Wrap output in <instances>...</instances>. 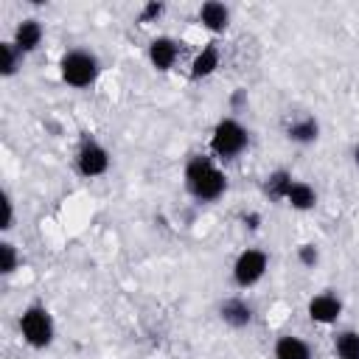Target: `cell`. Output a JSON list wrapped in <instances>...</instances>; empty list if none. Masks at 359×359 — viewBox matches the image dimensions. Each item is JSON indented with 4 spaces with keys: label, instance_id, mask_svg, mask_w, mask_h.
Returning a JSON list of instances; mask_svg holds the SVG:
<instances>
[{
    "label": "cell",
    "instance_id": "obj_1",
    "mask_svg": "<svg viewBox=\"0 0 359 359\" xmlns=\"http://www.w3.org/2000/svg\"><path fill=\"white\" fill-rule=\"evenodd\" d=\"M182 185L196 202H219L227 194V174L216 165L213 157L194 154L185 160Z\"/></svg>",
    "mask_w": 359,
    "mask_h": 359
},
{
    "label": "cell",
    "instance_id": "obj_2",
    "mask_svg": "<svg viewBox=\"0 0 359 359\" xmlns=\"http://www.w3.org/2000/svg\"><path fill=\"white\" fill-rule=\"evenodd\" d=\"M98 73H101V62H98V56H95L93 50H87V48H70V50H65L62 59H59V76H62V81H65L67 87H73V90H87V87H93L95 79H98Z\"/></svg>",
    "mask_w": 359,
    "mask_h": 359
},
{
    "label": "cell",
    "instance_id": "obj_3",
    "mask_svg": "<svg viewBox=\"0 0 359 359\" xmlns=\"http://www.w3.org/2000/svg\"><path fill=\"white\" fill-rule=\"evenodd\" d=\"M250 149V132L236 118H219L210 132V154L222 163L238 160Z\"/></svg>",
    "mask_w": 359,
    "mask_h": 359
},
{
    "label": "cell",
    "instance_id": "obj_4",
    "mask_svg": "<svg viewBox=\"0 0 359 359\" xmlns=\"http://www.w3.org/2000/svg\"><path fill=\"white\" fill-rule=\"evenodd\" d=\"M17 325H20V334H22V339H25V345L34 348V351L50 348V342H53V337H56L53 317H50V311H48L42 303L25 306Z\"/></svg>",
    "mask_w": 359,
    "mask_h": 359
},
{
    "label": "cell",
    "instance_id": "obj_5",
    "mask_svg": "<svg viewBox=\"0 0 359 359\" xmlns=\"http://www.w3.org/2000/svg\"><path fill=\"white\" fill-rule=\"evenodd\" d=\"M266 269H269V255L264 250H258V247H247V250H241L236 255L230 275H233V283L238 289H250L266 275Z\"/></svg>",
    "mask_w": 359,
    "mask_h": 359
},
{
    "label": "cell",
    "instance_id": "obj_6",
    "mask_svg": "<svg viewBox=\"0 0 359 359\" xmlns=\"http://www.w3.org/2000/svg\"><path fill=\"white\" fill-rule=\"evenodd\" d=\"M109 151L104 143H98L95 137H84L81 146L76 149V171L87 180H95V177H104L109 171Z\"/></svg>",
    "mask_w": 359,
    "mask_h": 359
},
{
    "label": "cell",
    "instance_id": "obj_7",
    "mask_svg": "<svg viewBox=\"0 0 359 359\" xmlns=\"http://www.w3.org/2000/svg\"><path fill=\"white\" fill-rule=\"evenodd\" d=\"M306 311H309L311 323H317V325H334L342 317V300L334 292H320V294H314L309 300Z\"/></svg>",
    "mask_w": 359,
    "mask_h": 359
},
{
    "label": "cell",
    "instance_id": "obj_8",
    "mask_svg": "<svg viewBox=\"0 0 359 359\" xmlns=\"http://www.w3.org/2000/svg\"><path fill=\"white\" fill-rule=\"evenodd\" d=\"M149 62H151V67L154 70H160V73H165V70H171L174 65H177V59H180V42L174 39V36H154L151 42H149Z\"/></svg>",
    "mask_w": 359,
    "mask_h": 359
},
{
    "label": "cell",
    "instance_id": "obj_9",
    "mask_svg": "<svg viewBox=\"0 0 359 359\" xmlns=\"http://www.w3.org/2000/svg\"><path fill=\"white\" fill-rule=\"evenodd\" d=\"M219 317L230 328H247L252 323V317H255V309L244 297H224L219 303Z\"/></svg>",
    "mask_w": 359,
    "mask_h": 359
},
{
    "label": "cell",
    "instance_id": "obj_10",
    "mask_svg": "<svg viewBox=\"0 0 359 359\" xmlns=\"http://www.w3.org/2000/svg\"><path fill=\"white\" fill-rule=\"evenodd\" d=\"M42 39H45V28H42V22H39L36 17H25V20H20L17 28H14V36H11V42H14L25 56L34 53V50H39Z\"/></svg>",
    "mask_w": 359,
    "mask_h": 359
},
{
    "label": "cell",
    "instance_id": "obj_11",
    "mask_svg": "<svg viewBox=\"0 0 359 359\" xmlns=\"http://www.w3.org/2000/svg\"><path fill=\"white\" fill-rule=\"evenodd\" d=\"M196 17H199L202 28L210 31V34H224L227 25H230V8H227L224 3H219V0H208V3H202Z\"/></svg>",
    "mask_w": 359,
    "mask_h": 359
},
{
    "label": "cell",
    "instance_id": "obj_12",
    "mask_svg": "<svg viewBox=\"0 0 359 359\" xmlns=\"http://www.w3.org/2000/svg\"><path fill=\"white\" fill-rule=\"evenodd\" d=\"M219 65H222V50H219V45H216V42H208V45L194 56L188 76H191L194 81L208 79V76H213V73L219 70Z\"/></svg>",
    "mask_w": 359,
    "mask_h": 359
},
{
    "label": "cell",
    "instance_id": "obj_13",
    "mask_svg": "<svg viewBox=\"0 0 359 359\" xmlns=\"http://www.w3.org/2000/svg\"><path fill=\"white\" fill-rule=\"evenodd\" d=\"M286 137L297 146H311L320 137V121L314 115H300L286 123Z\"/></svg>",
    "mask_w": 359,
    "mask_h": 359
},
{
    "label": "cell",
    "instance_id": "obj_14",
    "mask_svg": "<svg viewBox=\"0 0 359 359\" xmlns=\"http://www.w3.org/2000/svg\"><path fill=\"white\" fill-rule=\"evenodd\" d=\"M272 359H314L311 353V345L294 334H283L275 339V348H272Z\"/></svg>",
    "mask_w": 359,
    "mask_h": 359
},
{
    "label": "cell",
    "instance_id": "obj_15",
    "mask_svg": "<svg viewBox=\"0 0 359 359\" xmlns=\"http://www.w3.org/2000/svg\"><path fill=\"white\" fill-rule=\"evenodd\" d=\"M292 182H294L292 171H286V168H275V171H269V174L264 177L261 191H264V196H266L269 202H286V194H289Z\"/></svg>",
    "mask_w": 359,
    "mask_h": 359
},
{
    "label": "cell",
    "instance_id": "obj_16",
    "mask_svg": "<svg viewBox=\"0 0 359 359\" xmlns=\"http://www.w3.org/2000/svg\"><path fill=\"white\" fill-rule=\"evenodd\" d=\"M286 205H292V210H300V213L314 210L317 208V191H314V185H309L306 180H294L292 188H289V194H286Z\"/></svg>",
    "mask_w": 359,
    "mask_h": 359
},
{
    "label": "cell",
    "instance_id": "obj_17",
    "mask_svg": "<svg viewBox=\"0 0 359 359\" xmlns=\"http://www.w3.org/2000/svg\"><path fill=\"white\" fill-rule=\"evenodd\" d=\"M22 59H25V53H22L11 39H8V42H0V73H3L6 79H11L14 73H20Z\"/></svg>",
    "mask_w": 359,
    "mask_h": 359
},
{
    "label": "cell",
    "instance_id": "obj_18",
    "mask_svg": "<svg viewBox=\"0 0 359 359\" xmlns=\"http://www.w3.org/2000/svg\"><path fill=\"white\" fill-rule=\"evenodd\" d=\"M334 353L337 359H359V331L345 328L334 337Z\"/></svg>",
    "mask_w": 359,
    "mask_h": 359
},
{
    "label": "cell",
    "instance_id": "obj_19",
    "mask_svg": "<svg viewBox=\"0 0 359 359\" xmlns=\"http://www.w3.org/2000/svg\"><path fill=\"white\" fill-rule=\"evenodd\" d=\"M20 266V252L11 241H0V272L3 275H11L14 269Z\"/></svg>",
    "mask_w": 359,
    "mask_h": 359
},
{
    "label": "cell",
    "instance_id": "obj_20",
    "mask_svg": "<svg viewBox=\"0 0 359 359\" xmlns=\"http://www.w3.org/2000/svg\"><path fill=\"white\" fill-rule=\"evenodd\" d=\"M163 11H165V3H157V0H149L143 8H140V14H137V22H157L160 17H163Z\"/></svg>",
    "mask_w": 359,
    "mask_h": 359
},
{
    "label": "cell",
    "instance_id": "obj_21",
    "mask_svg": "<svg viewBox=\"0 0 359 359\" xmlns=\"http://www.w3.org/2000/svg\"><path fill=\"white\" fill-rule=\"evenodd\" d=\"M297 261H300V266H306V269H314L317 266V261H320V250L314 247V244H300L297 247Z\"/></svg>",
    "mask_w": 359,
    "mask_h": 359
},
{
    "label": "cell",
    "instance_id": "obj_22",
    "mask_svg": "<svg viewBox=\"0 0 359 359\" xmlns=\"http://www.w3.org/2000/svg\"><path fill=\"white\" fill-rule=\"evenodd\" d=\"M3 230H11L14 227V202L8 194H3V222H0Z\"/></svg>",
    "mask_w": 359,
    "mask_h": 359
},
{
    "label": "cell",
    "instance_id": "obj_23",
    "mask_svg": "<svg viewBox=\"0 0 359 359\" xmlns=\"http://www.w3.org/2000/svg\"><path fill=\"white\" fill-rule=\"evenodd\" d=\"M247 104H250L247 90H244V87L233 90V95H230V109H233V112H241V109H247Z\"/></svg>",
    "mask_w": 359,
    "mask_h": 359
},
{
    "label": "cell",
    "instance_id": "obj_24",
    "mask_svg": "<svg viewBox=\"0 0 359 359\" xmlns=\"http://www.w3.org/2000/svg\"><path fill=\"white\" fill-rule=\"evenodd\" d=\"M244 227H250V230H258L261 227V216L252 210V213H244Z\"/></svg>",
    "mask_w": 359,
    "mask_h": 359
},
{
    "label": "cell",
    "instance_id": "obj_25",
    "mask_svg": "<svg viewBox=\"0 0 359 359\" xmlns=\"http://www.w3.org/2000/svg\"><path fill=\"white\" fill-rule=\"evenodd\" d=\"M353 163H356V168H359V143L353 146Z\"/></svg>",
    "mask_w": 359,
    "mask_h": 359
}]
</instances>
